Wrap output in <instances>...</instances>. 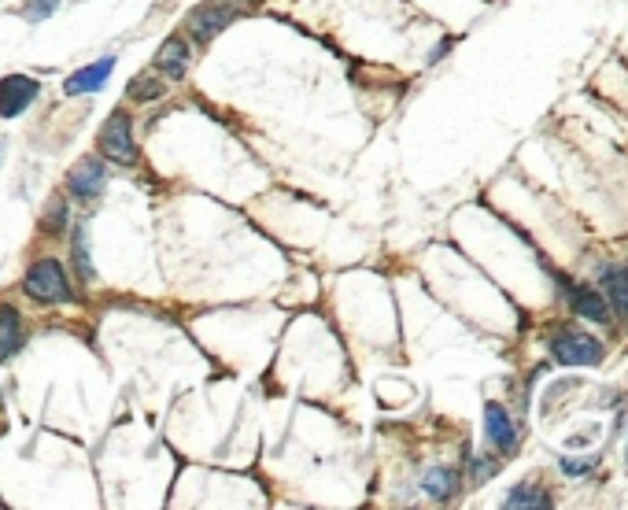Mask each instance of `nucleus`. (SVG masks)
I'll use <instances>...</instances> for the list:
<instances>
[{
	"instance_id": "f3484780",
	"label": "nucleus",
	"mask_w": 628,
	"mask_h": 510,
	"mask_svg": "<svg viewBox=\"0 0 628 510\" xmlns=\"http://www.w3.org/2000/svg\"><path fill=\"white\" fill-rule=\"evenodd\" d=\"M595 455H588V459H562V474L566 477H584V474H592L595 470Z\"/></svg>"
},
{
	"instance_id": "f8f14e48",
	"label": "nucleus",
	"mask_w": 628,
	"mask_h": 510,
	"mask_svg": "<svg viewBox=\"0 0 628 510\" xmlns=\"http://www.w3.org/2000/svg\"><path fill=\"white\" fill-rule=\"evenodd\" d=\"M23 340H26V333H23V318H19V311L15 307H0V363L4 359H12L19 348H23Z\"/></svg>"
},
{
	"instance_id": "ddd939ff",
	"label": "nucleus",
	"mask_w": 628,
	"mask_h": 510,
	"mask_svg": "<svg viewBox=\"0 0 628 510\" xmlns=\"http://www.w3.org/2000/svg\"><path fill=\"white\" fill-rule=\"evenodd\" d=\"M422 488L433 499H440V503H444V499L455 496V488H459V474H455L451 466H433V470H425Z\"/></svg>"
},
{
	"instance_id": "39448f33",
	"label": "nucleus",
	"mask_w": 628,
	"mask_h": 510,
	"mask_svg": "<svg viewBox=\"0 0 628 510\" xmlns=\"http://www.w3.org/2000/svg\"><path fill=\"white\" fill-rule=\"evenodd\" d=\"M108 185V170L100 159H78L67 174V193L78 196V200H97Z\"/></svg>"
},
{
	"instance_id": "4468645a",
	"label": "nucleus",
	"mask_w": 628,
	"mask_h": 510,
	"mask_svg": "<svg viewBox=\"0 0 628 510\" xmlns=\"http://www.w3.org/2000/svg\"><path fill=\"white\" fill-rule=\"evenodd\" d=\"M503 507H551V496L536 485H518V488H510V496L503 499Z\"/></svg>"
},
{
	"instance_id": "9b49d317",
	"label": "nucleus",
	"mask_w": 628,
	"mask_h": 510,
	"mask_svg": "<svg viewBox=\"0 0 628 510\" xmlns=\"http://www.w3.org/2000/svg\"><path fill=\"white\" fill-rule=\"evenodd\" d=\"M185 67H189V41H185L182 34L167 37L156 56V71H163L167 78H174V82H182Z\"/></svg>"
},
{
	"instance_id": "9d476101",
	"label": "nucleus",
	"mask_w": 628,
	"mask_h": 510,
	"mask_svg": "<svg viewBox=\"0 0 628 510\" xmlns=\"http://www.w3.org/2000/svg\"><path fill=\"white\" fill-rule=\"evenodd\" d=\"M111 71H115V60H111V56H104V60H97L93 67H85V71L71 74V78H67V85H63V93H67V97L97 93V89H104V82L111 78Z\"/></svg>"
},
{
	"instance_id": "1a4fd4ad",
	"label": "nucleus",
	"mask_w": 628,
	"mask_h": 510,
	"mask_svg": "<svg viewBox=\"0 0 628 510\" xmlns=\"http://www.w3.org/2000/svg\"><path fill=\"white\" fill-rule=\"evenodd\" d=\"M230 19H233V8H226L222 0H207V4H200V8L189 15V30H193L200 41H211L215 34L226 30Z\"/></svg>"
},
{
	"instance_id": "6e6552de",
	"label": "nucleus",
	"mask_w": 628,
	"mask_h": 510,
	"mask_svg": "<svg viewBox=\"0 0 628 510\" xmlns=\"http://www.w3.org/2000/svg\"><path fill=\"white\" fill-rule=\"evenodd\" d=\"M484 433H488V444L496 451H503V455H510V451L518 448V429H514L510 414L503 411L499 403H488V407H484Z\"/></svg>"
},
{
	"instance_id": "f257e3e1",
	"label": "nucleus",
	"mask_w": 628,
	"mask_h": 510,
	"mask_svg": "<svg viewBox=\"0 0 628 510\" xmlns=\"http://www.w3.org/2000/svg\"><path fill=\"white\" fill-rule=\"evenodd\" d=\"M23 289L30 300L37 304H63V300H71V281H67V270H63L60 259H37L34 267L26 270V281Z\"/></svg>"
},
{
	"instance_id": "7ed1b4c3",
	"label": "nucleus",
	"mask_w": 628,
	"mask_h": 510,
	"mask_svg": "<svg viewBox=\"0 0 628 510\" xmlns=\"http://www.w3.org/2000/svg\"><path fill=\"white\" fill-rule=\"evenodd\" d=\"M100 152L111 159V163H119V167H133L137 163V145H133V126H130V115L126 111H115L104 126H100Z\"/></svg>"
},
{
	"instance_id": "2eb2a0df",
	"label": "nucleus",
	"mask_w": 628,
	"mask_h": 510,
	"mask_svg": "<svg viewBox=\"0 0 628 510\" xmlns=\"http://www.w3.org/2000/svg\"><path fill=\"white\" fill-rule=\"evenodd\" d=\"M126 93H130V100H159L163 93H167V85L156 82V78H148V74H141V78H133Z\"/></svg>"
},
{
	"instance_id": "6ab92c4d",
	"label": "nucleus",
	"mask_w": 628,
	"mask_h": 510,
	"mask_svg": "<svg viewBox=\"0 0 628 510\" xmlns=\"http://www.w3.org/2000/svg\"><path fill=\"white\" fill-rule=\"evenodd\" d=\"M473 481H477V485H481V481H488V477L496 474V462L492 459H473Z\"/></svg>"
},
{
	"instance_id": "20e7f679",
	"label": "nucleus",
	"mask_w": 628,
	"mask_h": 510,
	"mask_svg": "<svg viewBox=\"0 0 628 510\" xmlns=\"http://www.w3.org/2000/svg\"><path fill=\"white\" fill-rule=\"evenodd\" d=\"M37 93H41V85L34 78H26V74L0 78V119H19L37 100Z\"/></svg>"
},
{
	"instance_id": "0eeeda50",
	"label": "nucleus",
	"mask_w": 628,
	"mask_h": 510,
	"mask_svg": "<svg viewBox=\"0 0 628 510\" xmlns=\"http://www.w3.org/2000/svg\"><path fill=\"white\" fill-rule=\"evenodd\" d=\"M599 289H603L610 311L628 322V267L625 263H606V267L599 270Z\"/></svg>"
},
{
	"instance_id": "dca6fc26",
	"label": "nucleus",
	"mask_w": 628,
	"mask_h": 510,
	"mask_svg": "<svg viewBox=\"0 0 628 510\" xmlns=\"http://www.w3.org/2000/svg\"><path fill=\"white\" fill-rule=\"evenodd\" d=\"M63 226H67V204H63V200H52V207L45 211V219H41V230L60 233Z\"/></svg>"
},
{
	"instance_id": "f03ea898",
	"label": "nucleus",
	"mask_w": 628,
	"mask_h": 510,
	"mask_svg": "<svg viewBox=\"0 0 628 510\" xmlns=\"http://www.w3.org/2000/svg\"><path fill=\"white\" fill-rule=\"evenodd\" d=\"M551 355H555L562 366H599L606 352L592 333H584V329L577 326H562L555 329V337H551Z\"/></svg>"
},
{
	"instance_id": "423d86ee",
	"label": "nucleus",
	"mask_w": 628,
	"mask_h": 510,
	"mask_svg": "<svg viewBox=\"0 0 628 510\" xmlns=\"http://www.w3.org/2000/svg\"><path fill=\"white\" fill-rule=\"evenodd\" d=\"M562 285H566L573 315L588 318V322H595V326H606V322H610V304H606L603 292L588 289V285H573V281H562Z\"/></svg>"
},
{
	"instance_id": "aec40b11",
	"label": "nucleus",
	"mask_w": 628,
	"mask_h": 510,
	"mask_svg": "<svg viewBox=\"0 0 628 510\" xmlns=\"http://www.w3.org/2000/svg\"><path fill=\"white\" fill-rule=\"evenodd\" d=\"M56 4H60V0H34V4L26 8V19H34V23H37V19H45V15H49Z\"/></svg>"
},
{
	"instance_id": "a211bd4d",
	"label": "nucleus",
	"mask_w": 628,
	"mask_h": 510,
	"mask_svg": "<svg viewBox=\"0 0 628 510\" xmlns=\"http://www.w3.org/2000/svg\"><path fill=\"white\" fill-rule=\"evenodd\" d=\"M74 267H78V278L89 281V259H85V233H74Z\"/></svg>"
}]
</instances>
